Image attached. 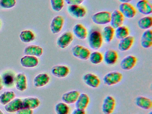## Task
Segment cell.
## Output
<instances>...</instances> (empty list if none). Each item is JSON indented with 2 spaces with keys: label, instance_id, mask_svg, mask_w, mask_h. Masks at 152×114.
Here are the masks:
<instances>
[{
  "label": "cell",
  "instance_id": "obj_1",
  "mask_svg": "<svg viewBox=\"0 0 152 114\" xmlns=\"http://www.w3.org/2000/svg\"><path fill=\"white\" fill-rule=\"evenodd\" d=\"M88 43L91 49L98 50L103 45V39L102 34L96 29H91L88 34Z\"/></svg>",
  "mask_w": 152,
  "mask_h": 114
},
{
  "label": "cell",
  "instance_id": "obj_2",
  "mask_svg": "<svg viewBox=\"0 0 152 114\" xmlns=\"http://www.w3.org/2000/svg\"><path fill=\"white\" fill-rule=\"evenodd\" d=\"M123 75L117 71H111L106 74L103 77V82L106 85L113 86L120 83L122 80Z\"/></svg>",
  "mask_w": 152,
  "mask_h": 114
},
{
  "label": "cell",
  "instance_id": "obj_3",
  "mask_svg": "<svg viewBox=\"0 0 152 114\" xmlns=\"http://www.w3.org/2000/svg\"><path fill=\"white\" fill-rule=\"evenodd\" d=\"M111 13L103 11L99 12L92 15L91 20L93 23L98 25H105L110 23Z\"/></svg>",
  "mask_w": 152,
  "mask_h": 114
},
{
  "label": "cell",
  "instance_id": "obj_4",
  "mask_svg": "<svg viewBox=\"0 0 152 114\" xmlns=\"http://www.w3.org/2000/svg\"><path fill=\"white\" fill-rule=\"evenodd\" d=\"M116 105L115 99L111 95H107L103 100L101 110L104 114H112Z\"/></svg>",
  "mask_w": 152,
  "mask_h": 114
},
{
  "label": "cell",
  "instance_id": "obj_5",
  "mask_svg": "<svg viewBox=\"0 0 152 114\" xmlns=\"http://www.w3.org/2000/svg\"><path fill=\"white\" fill-rule=\"evenodd\" d=\"M73 39L74 36L72 32H65L58 38L56 44L59 48L64 49L71 44Z\"/></svg>",
  "mask_w": 152,
  "mask_h": 114
},
{
  "label": "cell",
  "instance_id": "obj_6",
  "mask_svg": "<svg viewBox=\"0 0 152 114\" xmlns=\"http://www.w3.org/2000/svg\"><path fill=\"white\" fill-rule=\"evenodd\" d=\"M119 11L124 18H133L136 16L137 11L130 3H121L119 5Z\"/></svg>",
  "mask_w": 152,
  "mask_h": 114
},
{
  "label": "cell",
  "instance_id": "obj_7",
  "mask_svg": "<svg viewBox=\"0 0 152 114\" xmlns=\"http://www.w3.org/2000/svg\"><path fill=\"white\" fill-rule=\"evenodd\" d=\"M67 11L71 16L76 19L83 18L87 14L85 7L80 5H69Z\"/></svg>",
  "mask_w": 152,
  "mask_h": 114
},
{
  "label": "cell",
  "instance_id": "obj_8",
  "mask_svg": "<svg viewBox=\"0 0 152 114\" xmlns=\"http://www.w3.org/2000/svg\"><path fill=\"white\" fill-rule=\"evenodd\" d=\"M82 79L86 85L92 88H98L101 82L99 77L97 75L91 73L84 74Z\"/></svg>",
  "mask_w": 152,
  "mask_h": 114
},
{
  "label": "cell",
  "instance_id": "obj_9",
  "mask_svg": "<svg viewBox=\"0 0 152 114\" xmlns=\"http://www.w3.org/2000/svg\"><path fill=\"white\" fill-rule=\"evenodd\" d=\"M51 72L56 77L63 78L68 76L70 73V69L69 67L66 65H58L52 68Z\"/></svg>",
  "mask_w": 152,
  "mask_h": 114
},
{
  "label": "cell",
  "instance_id": "obj_10",
  "mask_svg": "<svg viewBox=\"0 0 152 114\" xmlns=\"http://www.w3.org/2000/svg\"><path fill=\"white\" fill-rule=\"evenodd\" d=\"M64 24V17L60 15L56 16L52 19L50 24V29L52 34H58L61 32Z\"/></svg>",
  "mask_w": 152,
  "mask_h": 114
},
{
  "label": "cell",
  "instance_id": "obj_11",
  "mask_svg": "<svg viewBox=\"0 0 152 114\" xmlns=\"http://www.w3.org/2000/svg\"><path fill=\"white\" fill-rule=\"evenodd\" d=\"M137 59L136 56L129 55L124 57L120 63V66L124 70H130L136 66Z\"/></svg>",
  "mask_w": 152,
  "mask_h": 114
},
{
  "label": "cell",
  "instance_id": "obj_12",
  "mask_svg": "<svg viewBox=\"0 0 152 114\" xmlns=\"http://www.w3.org/2000/svg\"><path fill=\"white\" fill-rule=\"evenodd\" d=\"M16 75L14 71L8 70L5 71L2 74V83L3 86L7 88H12L15 85Z\"/></svg>",
  "mask_w": 152,
  "mask_h": 114
},
{
  "label": "cell",
  "instance_id": "obj_13",
  "mask_svg": "<svg viewBox=\"0 0 152 114\" xmlns=\"http://www.w3.org/2000/svg\"><path fill=\"white\" fill-rule=\"evenodd\" d=\"M118 54L113 50H108L105 52L103 55V61L108 66H113L117 63Z\"/></svg>",
  "mask_w": 152,
  "mask_h": 114
},
{
  "label": "cell",
  "instance_id": "obj_14",
  "mask_svg": "<svg viewBox=\"0 0 152 114\" xmlns=\"http://www.w3.org/2000/svg\"><path fill=\"white\" fill-rule=\"evenodd\" d=\"M138 11L143 15H148L152 13V5L148 0H140L136 4Z\"/></svg>",
  "mask_w": 152,
  "mask_h": 114
},
{
  "label": "cell",
  "instance_id": "obj_15",
  "mask_svg": "<svg viewBox=\"0 0 152 114\" xmlns=\"http://www.w3.org/2000/svg\"><path fill=\"white\" fill-rule=\"evenodd\" d=\"M124 18L119 10H115L111 13L110 26L115 29L122 26L124 21Z\"/></svg>",
  "mask_w": 152,
  "mask_h": 114
},
{
  "label": "cell",
  "instance_id": "obj_16",
  "mask_svg": "<svg viewBox=\"0 0 152 114\" xmlns=\"http://www.w3.org/2000/svg\"><path fill=\"white\" fill-rule=\"evenodd\" d=\"M39 58L38 57L30 55H25L20 60V63L22 66L26 68H32L37 66L39 65Z\"/></svg>",
  "mask_w": 152,
  "mask_h": 114
},
{
  "label": "cell",
  "instance_id": "obj_17",
  "mask_svg": "<svg viewBox=\"0 0 152 114\" xmlns=\"http://www.w3.org/2000/svg\"><path fill=\"white\" fill-rule=\"evenodd\" d=\"M80 92L77 90H72L65 93L62 95V100L63 102L68 104H75L76 102Z\"/></svg>",
  "mask_w": 152,
  "mask_h": 114
},
{
  "label": "cell",
  "instance_id": "obj_18",
  "mask_svg": "<svg viewBox=\"0 0 152 114\" xmlns=\"http://www.w3.org/2000/svg\"><path fill=\"white\" fill-rule=\"evenodd\" d=\"M23 108V100L19 98H15L5 106L6 111L8 113H14Z\"/></svg>",
  "mask_w": 152,
  "mask_h": 114
},
{
  "label": "cell",
  "instance_id": "obj_19",
  "mask_svg": "<svg viewBox=\"0 0 152 114\" xmlns=\"http://www.w3.org/2000/svg\"><path fill=\"white\" fill-rule=\"evenodd\" d=\"M50 77L49 74L41 73L36 75L34 79V84L36 87H42L46 86L49 83Z\"/></svg>",
  "mask_w": 152,
  "mask_h": 114
},
{
  "label": "cell",
  "instance_id": "obj_20",
  "mask_svg": "<svg viewBox=\"0 0 152 114\" xmlns=\"http://www.w3.org/2000/svg\"><path fill=\"white\" fill-rule=\"evenodd\" d=\"M134 42V37L132 36H128L127 37L120 40L118 45V49L120 51L126 52L129 50Z\"/></svg>",
  "mask_w": 152,
  "mask_h": 114
},
{
  "label": "cell",
  "instance_id": "obj_21",
  "mask_svg": "<svg viewBox=\"0 0 152 114\" xmlns=\"http://www.w3.org/2000/svg\"><path fill=\"white\" fill-rule=\"evenodd\" d=\"M72 31L74 35L80 40H84L88 37V30L82 24H77L75 25Z\"/></svg>",
  "mask_w": 152,
  "mask_h": 114
},
{
  "label": "cell",
  "instance_id": "obj_22",
  "mask_svg": "<svg viewBox=\"0 0 152 114\" xmlns=\"http://www.w3.org/2000/svg\"><path fill=\"white\" fill-rule=\"evenodd\" d=\"M15 86L16 89L20 91H24L27 89V78L24 74L20 73L16 75Z\"/></svg>",
  "mask_w": 152,
  "mask_h": 114
},
{
  "label": "cell",
  "instance_id": "obj_23",
  "mask_svg": "<svg viewBox=\"0 0 152 114\" xmlns=\"http://www.w3.org/2000/svg\"><path fill=\"white\" fill-rule=\"evenodd\" d=\"M140 45L145 49H149L152 46V30H145L140 38Z\"/></svg>",
  "mask_w": 152,
  "mask_h": 114
},
{
  "label": "cell",
  "instance_id": "obj_24",
  "mask_svg": "<svg viewBox=\"0 0 152 114\" xmlns=\"http://www.w3.org/2000/svg\"><path fill=\"white\" fill-rule=\"evenodd\" d=\"M135 104L139 107L145 110H149L152 107V101L151 99L143 96L136 98Z\"/></svg>",
  "mask_w": 152,
  "mask_h": 114
},
{
  "label": "cell",
  "instance_id": "obj_25",
  "mask_svg": "<svg viewBox=\"0 0 152 114\" xmlns=\"http://www.w3.org/2000/svg\"><path fill=\"white\" fill-rule=\"evenodd\" d=\"M40 101L37 97H27L23 100V108L35 109L40 105Z\"/></svg>",
  "mask_w": 152,
  "mask_h": 114
},
{
  "label": "cell",
  "instance_id": "obj_26",
  "mask_svg": "<svg viewBox=\"0 0 152 114\" xmlns=\"http://www.w3.org/2000/svg\"><path fill=\"white\" fill-rule=\"evenodd\" d=\"M90 102V98L86 93L80 94L76 102H75V108L85 110L88 107Z\"/></svg>",
  "mask_w": 152,
  "mask_h": 114
},
{
  "label": "cell",
  "instance_id": "obj_27",
  "mask_svg": "<svg viewBox=\"0 0 152 114\" xmlns=\"http://www.w3.org/2000/svg\"><path fill=\"white\" fill-rule=\"evenodd\" d=\"M24 53L25 55L40 57L43 54V50L39 45H30L25 48Z\"/></svg>",
  "mask_w": 152,
  "mask_h": 114
},
{
  "label": "cell",
  "instance_id": "obj_28",
  "mask_svg": "<svg viewBox=\"0 0 152 114\" xmlns=\"http://www.w3.org/2000/svg\"><path fill=\"white\" fill-rule=\"evenodd\" d=\"M102 37L106 43L111 42L115 36V28L110 25L106 26L103 28L102 34Z\"/></svg>",
  "mask_w": 152,
  "mask_h": 114
},
{
  "label": "cell",
  "instance_id": "obj_29",
  "mask_svg": "<svg viewBox=\"0 0 152 114\" xmlns=\"http://www.w3.org/2000/svg\"><path fill=\"white\" fill-rule=\"evenodd\" d=\"M137 26L140 29L146 30L150 29L152 26V18L151 16H146L139 20Z\"/></svg>",
  "mask_w": 152,
  "mask_h": 114
},
{
  "label": "cell",
  "instance_id": "obj_30",
  "mask_svg": "<svg viewBox=\"0 0 152 114\" xmlns=\"http://www.w3.org/2000/svg\"><path fill=\"white\" fill-rule=\"evenodd\" d=\"M19 38L23 42L28 43L35 40V35L31 30H25L21 32Z\"/></svg>",
  "mask_w": 152,
  "mask_h": 114
},
{
  "label": "cell",
  "instance_id": "obj_31",
  "mask_svg": "<svg viewBox=\"0 0 152 114\" xmlns=\"http://www.w3.org/2000/svg\"><path fill=\"white\" fill-rule=\"evenodd\" d=\"M16 94L13 91H6L0 95V103L6 105L15 98Z\"/></svg>",
  "mask_w": 152,
  "mask_h": 114
},
{
  "label": "cell",
  "instance_id": "obj_32",
  "mask_svg": "<svg viewBox=\"0 0 152 114\" xmlns=\"http://www.w3.org/2000/svg\"><path fill=\"white\" fill-rule=\"evenodd\" d=\"M129 35V30L126 26H121L115 29V36L118 40L123 39Z\"/></svg>",
  "mask_w": 152,
  "mask_h": 114
},
{
  "label": "cell",
  "instance_id": "obj_33",
  "mask_svg": "<svg viewBox=\"0 0 152 114\" xmlns=\"http://www.w3.org/2000/svg\"><path fill=\"white\" fill-rule=\"evenodd\" d=\"M88 59L92 64L99 65L103 61V55L100 52L95 51L91 53Z\"/></svg>",
  "mask_w": 152,
  "mask_h": 114
},
{
  "label": "cell",
  "instance_id": "obj_34",
  "mask_svg": "<svg viewBox=\"0 0 152 114\" xmlns=\"http://www.w3.org/2000/svg\"><path fill=\"white\" fill-rule=\"evenodd\" d=\"M70 110L71 109L68 104L64 102H58L55 107L56 114H69Z\"/></svg>",
  "mask_w": 152,
  "mask_h": 114
},
{
  "label": "cell",
  "instance_id": "obj_35",
  "mask_svg": "<svg viewBox=\"0 0 152 114\" xmlns=\"http://www.w3.org/2000/svg\"><path fill=\"white\" fill-rule=\"evenodd\" d=\"M51 8L54 11H61L64 6V0H50Z\"/></svg>",
  "mask_w": 152,
  "mask_h": 114
},
{
  "label": "cell",
  "instance_id": "obj_36",
  "mask_svg": "<svg viewBox=\"0 0 152 114\" xmlns=\"http://www.w3.org/2000/svg\"><path fill=\"white\" fill-rule=\"evenodd\" d=\"M16 0H0V7L2 9H10L16 4Z\"/></svg>",
  "mask_w": 152,
  "mask_h": 114
},
{
  "label": "cell",
  "instance_id": "obj_37",
  "mask_svg": "<svg viewBox=\"0 0 152 114\" xmlns=\"http://www.w3.org/2000/svg\"><path fill=\"white\" fill-rule=\"evenodd\" d=\"M91 53L90 51L88 48L83 45L80 51L78 58L82 60H87L88 59Z\"/></svg>",
  "mask_w": 152,
  "mask_h": 114
},
{
  "label": "cell",
  "instance_id": "obj_38",
  "mask_svg": "<svg viewBox=\"0 0 152 114\" xmlns=\"http://www.w3.org/2000/svg\"><path fill=\"white\" fill-rule=\"evenodd\" d=\"M83 45H75L73 47H72V55L78 58L79 57V53H80V51Z\"/></svg>",
  "mask_w": 152,
  "mask_h": 114
},
{
  "label": "cell",
  "instance_id": "obj_39",
  "mask_svg": "<svg viewBox=\"0 0 152 114\" xmlns=\"http://www.w3.org/2000/svg\"><path fill=\"white\" fill-rule=\"evenodd\" d=\"M84 1V0H65L68 5H80Z\"/></svg>",
  "mask_w": 152,
  "mask_h": 114
},
{
  "label": "cell",
  "instance_id": "obj_40",
  "mask_svg": "<svg viewBox=\"0 0 152 114\" xmlns=\"http://www.w3.org/2000/svg\"><path fill=\"white\" fill-rule=\"evenodd\" d=\"M33 110L30 109L22 108L16 112V114H33Z\"/></svg>",
  "mask_w": 152,
  "mask_h": 114
},
{
  "label": "cell",
  "instance_id": "obj_41",
  "mask_svg": "<svg viewBox=\"0 0 152 114\" xmlns=\"http://www.w3.org/2000/svg\"><path fill=\"white\" fill-rule=\"evenodd\" d=\"M71 114H86V113L85 110L75 108V109L74 110Z\"/></svg>",
  "mask_w": 152,
  "mask_h": 114
},
{
  "label": "cell",
  "instance_id": "obj_42",
  "mask_svg": "<svg viewBox=\"0 0 152 114\" xmlns=\"http://www.w3.org/2000/svg\"><path fill=\"white\" fill-rule=\"evenodd\" d=\"M121 3H130L132 0H118Z\"/></svg>",
  "mask_w": 152,
  "mask_h": 114
},
{
  "label": "cell",
  "instance_id": "obj_43",
  "mask_svg": "<svg viewBox=\"0 0 152 114\" xmlns=\"http://www.w3.org/2000/svg\"><path fill=\"white\" fill-rule=\"evenodd\" d=\"M3 86H4L2 83V78H1V76L0 75V91H1L3 89Z\"/></svg>",
  "mask_w": 152,
  "mask_h": 114
},
{
  "label": "cell",
  "instance_id": "obj_44",
  "mask_svg": "<svg viewBox=\"0 0 152 114\" xmlns=\"http://www.w3.org/2000/svg\"><path fill=\"white\" fill-rule=\"evenodd\" d=\"M0 114H4L3 111H2L1 109H0Z\"/></svg>",
  "mask_w": 152,
  "mask_h": 114
},
{
  "label": "cell",
  "instance_id": "obj_45",
  "mask_svg": "<svg viewBox=\"0 0 152 114\" xmlns=\"http://www.w3.org/2000/svg\"><path fill=\"white\" fill-rule=\"evenodd\" d=\"M147 114H152V111H150V112H148Z\"/></svg>",
  "mask_w": 152,
  "mask_h": 114
},
{
  "label": "cell",
  "instance_id": "obj_46",
  "mask_svg": "<svg viewBox=\"0 0 152 114\" xmlns=\"http://www.w3.org/2000/svg\"><path fill=\"white\" fill-rule=\"evenodd\" d=\"M1 21H0V27H1Z\"/></svg>",
  "mask_w": 152,
  "mask_h": 114
}]
</instances>
